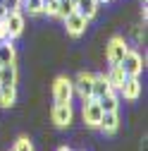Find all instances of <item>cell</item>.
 Returning <instances> with one entry per match:
<instances>
[{
    "label": "cell",
    "mask_w": 148,
    "mask_h": 151,
    "mask_svg": "<svg viewBox=\"0 0 148 151\" xmlns=\"http://www.w3.org/2000/svg\"><path fill=\"white\" fill-rule=\"evenodd\" d=\"M0 84H7V86H17V65H3L0 67Z\"/></svg>",
    "instance_id": "5bb4252c"
},
{
    "label": "cell",
    "mask_w": 148,
    "mask_h": 151,
    "mask_svg": "<svg viewBox=\"0 0 148 151\" xmlns=\"http://www.w3.org/2000/svg\"><path fill=\"white\" fill-rule=\"evenodd\" d=\"M0 67H3V65H0Z\"/></svg>",
    "instance_id": "83f0119b"
},
{
    "label": "cell",
    "mask_w": 148,
    "mask_h": 151,
    "mask_svg": "<svg viewBox=\"0 0 148 151\" xmlns=\"http://www.w3.org/2000/svg\"><path fill=\"white\" fill-rule=\"evenodd\" d=\"M3 7L7 12H19L22 10V0H3Z\"/></svg>",
    "instance_id": "7402d4cb"
},
{
    "label": "cell",
    "mask_w": 148,
    "mask_h": 151,
    "mask_svg": "<svg viewBox=\"0 0 148 151\" xmlns=\"http://www.w3.org/2000/svg\"><path fill=\"white\" fill-rule=\"evenodd\" d=\"M53 122L58 127H67L74 118V110H72V103H55L53 106V113H50Z\"/></svg>",
    "instance_id": "5b68a950"
},
{
    "label": "cell",
    "mask_w": 148,
    "mask_h": 151,
    "mask_svg": "<svg viewBox=\"0 0 148 151\" xmlns=\"http://www.w3.org/2000/svg\"><path fill=\"white\" fill-rule=\"evenodd\" d=\"M141 36H143V31H141V27H134V39H136V41H141Z\"/></svg>",
    "instance_id": "cb8c5ba5"
},
{
    "label": "cell",
    "mask_w": 148,
    "mask_h": 151,
    "mask_svg": "<svg viewBox=\"0 0 148 151\" xmlns=\"http://www.w3.org/2000/svg\"><path fill=\"white\" fill-rule=\"evenodd\" d=\"M12 151H33V144H31V139H29V137H19V139L14 142Z\"/></svg>",
    "instance_id": "ffe728a7"
},
{
    "label": "cell",
    "mask_w": 148,
    "mask_h": 151,
    "mask_svg": "<svg viewBox=\"0 0 148 151\" xmlns=\"http://www.w3.org/2000/svg\"><path fill=\"white\" fill-rule=\"evenodd\" d=\"M72 84H74V93H79L81 101H88V99H91V84H93V74L81 72Z\"/></svg>",
    "instance_id": "9c48e42d"
},
{
    "label": "cell",
    "mask_w": 148,
    "mask_h": 151,
    "mask_svg": "<svg viewBox=\"0 0 148 151\" xmlns=\"http://www.w3.org/2000/svg\"><path fill=\"white\" fill-rule=\"evenodd\" d=\"M17 99V86H7V84H0V106L10 108Z\"/></svg>",
    "instance_id": "e0dca14e"
},
{
    "label": "cell",
    "mask_w": 148,
    "mask_h": 151,
    "mask_svg": "<svg viewBox=\"0 0 148 151\" xmlns=\"http://www.w3.org/2000/svg\"><path fill=\"white\" fill-rule=\"evenodd\" d=\"M105 77H107L110 86H112V91H120V86H122L124 79H127V74H124V70H122L120 65H110V72L105 74Z\"/></svg>",
    "instance_id": "4fadbf2b"
},
{
    "label": "cell",
    "mask_w": 148,
    "mask_h": 151,
    "mask_svg": "<svg viewBox=\"0 0 148 151\" xmlns=\"http://www.w3.org/2000/svg\"><path fill=\"white\" fill-rule=\"evenodd\" d=\"M112 91V86H110L107 77L105 74H93V84H91V99H100L103 93Z\"/></svg>",
    "instance_id": "8fae6325"
},
{
    "label": "cell",
    "mask_w": 148,
    "mask_h": 151,
    "mask_svg": "<svg viewBox=\"0 0 148 151\" xmlns=\"http://www.w3.org/2000/svg\"><path fill=\"white\" fill-rule=\"evenodd\" d=\"M98 3L96 0H77V3H74V12H79L81 17H86V19H91V17H93L96 12H98Z\"/></svg>",
    "instance_id": "7c38bea8"
},
{
    "label": "cell",
    "mask_w": 148,
    "mask_h": 151,
    "mask_svg": "<svg viewBox=\"0 0 148 151\" xmlns=\"http://www.w3.org/2000/svg\"><path fill=\"white\" fill-rule=\"evenodd\" d=\"M17 60V50L12 41H0V65H10Z\"/></svg>",
    "instance_id": "9a60e30c"
},
{
    "label": "cell",
    "mask_w": 148,
    "mask_h": 151,
    "mask_svg": "<svg viewBox=\"0 0 148 151\" xmlns=\"http://www.w3.org/2000/svg\"><path fill=\"white\" fill-rule=\"evenodd\" d=\"M127 50H129V46H127V41L122 36H112V39L107 41V46H105V60L110 65H120Z\"/></svg>",
    "instance_id": "6da1fadb"
},
{
    "label": "cell",
    "mask_w": 148,
    "mask_h": 151,
    "mask_svg": "<svg viewBox=\"0 0 148 151\" xmlns=\"http://www.w3.org/2000/svg\"><path fill=\"white\" fill-rule=\"evenodd\" d=\"M120 93L127 101H136L141 96V82H139V77H127L124 84L120 86Z\"/></svg>",
    "instance_id": "30bf717a"
},
{
    "label": "cell",
    "mask_w": 148,
    "mask_h": 151,
    "mask_svg": "<svg viewBox=\"0 0 148 151\" xmlns=\"http://www.w3.org/2000/svg\"><path fill=\"white\" fill-rule=\"evenodd\" d=\"M5 14H7V10L3 7V3H0V22H3V19H5Z\"/></svg>",
    "instance_id": "d4e9b609"
},
{
    "label": "cell",
    "mask_w": 148,
    "mask_h": 151,
    "mask_svg": "<svg viewBox=\"0 0 148 151\" xmlns=\"http://www.w3.org/2000/svg\"><path fill=\"white\" fill-rule=\"evenodd\" d=\"M120 67L124 70L127 77H139L141 70H143V58H141V53H136V50L129 48V50L124 53V58H122Z\"/></svg>",
    "instance_id": "3957f363"
},
{
    "label": "cell",
    "mask_w": 148,
    "mask_h": 151,
    "mask_svg": "<svg viewBox=\"0 0 148 151\" xmlns=\"http://www.w3.org/2000/svg\"><path fill=\"white\" fill-rule=\"evenodd\" d=\"M22 10L29 14H41L43 12V0H22Z\"/></svg>",
    "instance_id": "ac0fdd59"
},
{
    "label": "cell",
    "mask_w": 148,
    "mask_h": 151,
    "mask_svg": "<svg viewBox=\"0 0 148 151\" xmlns=\"http://www.w3.org/2000/svg\"><path fill=\"white\" fill-rule=\"evenodd\" d=\"M0 41H12L10 34H7V29H5V19L0 22Z\"/></svg>",
    "instance_id": "603a6c76"
},
{
    "label": "cell",
    "mask_w": 148,
    "mask_h": 151,
    "mask_svg": "<svg viewBox=\"0 0 148 151\" xmlns=\"http://www.w3.org/2000/svg\"><path fill=\"white\" fill-rule=\"evenodd\" d=\"M5 29H7V34H10V39L22 36V31H24V14H22V10L5 14Z\"/></svg>",
    "instance_id": "8992f818"
},
{
    "label": "cell",
    "mask_w": 148,
    "mask_h": 151,
    "mask_svg": "<svg viewBox=\"0 0 148 151\" xmlns=\"http://www.w3.org/2000/svg\"><path fill=\"white\" fill-rule=\"evenodd\" d=\"M72 3H77V0H72Z\"/></svg>",
    "instance_id": "484cf974"
},
{
    "label": "cell",
    "mask_w": 148,
    "mask_h": 151,
    "mask_svg": "<svg viewBox=\"0 0 148 151\" xmlns=\"http://www.w3.org/2000/svg\"><path fill=\"white\" fill-rule=\"evenodd\" d=\"M98 127L103 129V134H115L120 129V113L117 110H103Z\"/></svg>",
    "instance_id": "ba28073f"
},
{
    "label": "cell",
    "mask_w": 148,
    "mask_h": 151,
    "mask_svg": "<svg viewBox=\"0 0 148 151\" xmlns=\"http://www.w3.org/2000/svg\"><path fill=\"white\" fill-rule=\"evenodd\" d=\"M69 12H74V3H72V0H60V7H58V17H62V19H65V17H67Z\"/></svg>",
    "instance_id": "44dd1931"
},
{
    "label": "cell",
    "mask_w": 148,
    "mask_h": 151,
    "mask_svg": "<svg viewBox=\"0 0 148 151\" xmlns=\"http://www.w3.org/2000/svg\"><path fill=\"white\" fill-rule=\"evenodd\" d=\"M58 7H60V0H43V12L48 17H58Z\"/></svg>",
    "instance_id": "d6986e66"
},
{
    "label": "cell",
    "mask_w": 148,
    "mask_h": 151,
    "mask_svg": "<svg viewBox=\"0 0 148 151\" xmlns=\"http://www.w3.org/2000/svg\"><path fill=\"white\" fill-rule=\"evenodd\" d=\"M0 3H3V0H0Z\"/></svg>",
    "instance_id": "4316f807"
},
{
    "label": "cell",
    "mask_w": 148,
    "mask_h": 151,
    "mask_svg": "<svg viewBox=\"0 0 148 151\" xmlns=\"http://www.w3.org/2000/svg\"><path fill=\"white\" fill-rule=\"evenodd\" d=\"M72 96H74V84L69 77H58L53 84V99L55 103H72Z\"/></svg>",
    "instance_id": "7a4b0ae2"
},
{
    "label": "cell",
    "mask_w": 148,
    "mask_h": 151,
    "mask_svg": "<svg viewBox=\"0 0 148 151\" xmlns=\"http://www.w3.org/2000/svg\"><path fill=\"white\" fill-rule=\"evenodd\" d=\"M100 115H103V108L98 106V101H96V99L84 101V122H86L88 127H98Z\"/></svg>",
    "instance_id": "52a82bcc"
},
{
    "label": "cell",
    "mask_w": 148,
    "mask_h": 151,
    "mask_svg": "<svg viewBox=\"0 0 148 151\" xmlns=\"http://www.w3.org/2000/svg\"><path fill=\"white\" fill-rule=\"evenodd\" d=\"M98 101V106L103 108V110H117L120 108V96H117V91H107V93H103L100 99H96Z\"/></svg>",
    "instance_id": "2e32d148"
},
{
    "label": "cell",
    "mask_w": 148,
    "mask_h": 151,
    "mask_svg": "<svg viewBox=\"0 0 148 151\" xmlns=\"http://www.w3.org/2000/svg\"><path fill=\"white\" fill-rule=\"evenodd\" d=\"M86 27H88V19L81 17L79 12H69V14L65 17V29H67L69 36H81V34L86 31Z\"/></svg>",
    "instance_id": "277c9868"
}]
</instances>
